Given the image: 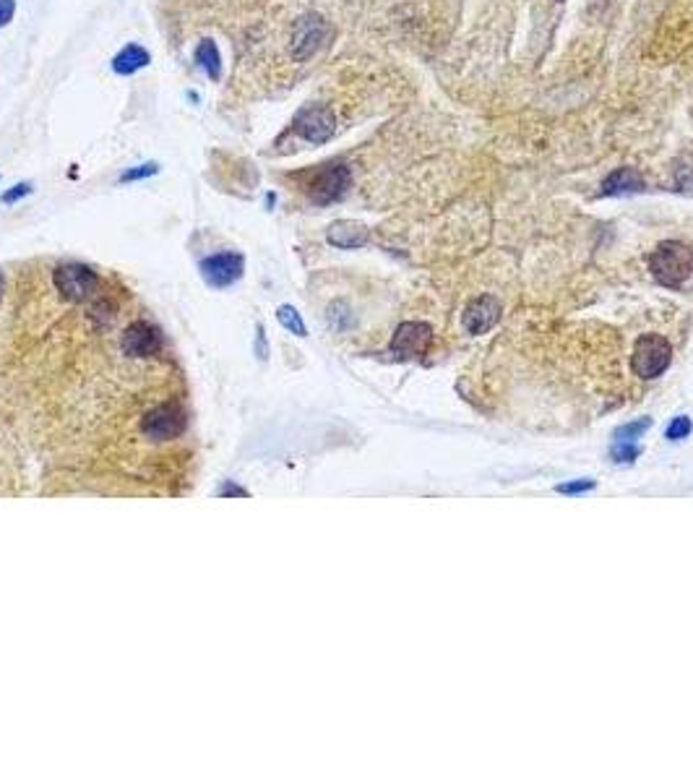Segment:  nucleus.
Returning <instances> with one entry per match:
<instances>
[{
	"label": "nucleus",
	"mask_w": 693,
	"mask_h": 782,
	"mask_svg": "<svg viewBox=\"0 0 693 782\" xmlns=\"http://www.w3.org/2000/svg\"><path fill=\"white\" fill-rule=\"evenodd\" d=\"M649 269L654 279L665 287H678L693 274V248L678 241H665L649 259Z\"/></svg>",
	"instance_id": "1"
},
{
	"label": "nucleus",
	"mask_w": 693,
	"mask_h": 782,
	"mask_svg": "<svg viewBox=\"0 0 693 782\" xmlns=\"http://www.w3.org/2000/svg\"><path fill=\"white\" fill-rule=\"evenodd\" d=\"M672 360V345L660 334H641L634 347L631 368L639 378H657L665 373Z\"/></svg>",
	"instance_id": "2"
},
{
	"label": "nucleus",
	"mask_w": 693,
	"mask_h": 782,
	"mask_svg": "<svg viewBox=\"0 0 693 782\" xmlns=\"http://www.w3.org/2000/svg\"><path fill=\"white\" fill-rule=\"evenodd\" d=\"M352 186V172L346 164H323L320 170H316L305 186V193L311 196L313 204L326 206L334 204L339 198H345V193Z\"/></svg>",
	"instance_id": "3"
},
{
	"label": "nucleus",
	"mask_w": 693,
	"mask_h": 782,
	"mask_svg": "<svg viewBox=\"0 0 693 782\" xmlns=\"http://www.w3.org/2000/svg\"><path fill=\"white\" fill-rule=\"evenodd\" d=\"M55 287L60 290V295L66 297V300L81 303V300H89V297L97 293L100 277H97L94 269L71 261V264H60L55 269Z\"/></svg>",
	"instance_id": "4"
},
{
	"label": "nucleus",
	"mask_w": 693,
	"mask_h": 782,
	"mask_svg": "<svg viewBox=\"0 0 693 782\" xmlns=\"http://www.w3.org/2000/svg\"><path fill=\"white\" fill-rule=\"evenodd\" d=\"M188 426L186 409L180 405H162L152 412H146V417L141 420V431L146 438L152 441H170L183 435Z\"/></svg>",
	"instance_id": "5"
},
{
	"label": "nucleus",
	"mask_w": 693,
	"mask_h": 782,
	"mask_svg": "<svg viewBox=\"0 0 693 782\" xmlns=\"http://www.w3.org/2000/svg\"><path fill=\"white\" fill-rule=\"evenodd\" d=\"M293 128L294 134L311 141V144H326L334 136L337 118H334L331 108H326V105H308L294 115Z\"/></svg>",
	"instance_id": "6"
},
{
	"label": "nucleus",
	"mask_w": 693,
	"mask_h": 782,
	"mask_svg": "<svg viewBox=\"0 0 693 782\" xmlns=\"http://www.w3.org/2000/svg\"><path fill=\"white\" fill-rule=\"evenodd\" d=\"M245 271V259L235 250H219L214 256H206L201 261V277L206 285H212L216 290L235 285Z\"/></svg>",
	"instance_id": "7"
},
{
	"label": "nucleus",
	"mask_w": 693,
	"mask_h": 782,
	"mask_svg": "<svg viewBox=\"0 0 693 782\" xmlns=\"http://www.w3.org/2000/svg\"><path fill=\"white\" fill-rule=\"evenodd\" d=\"M326 37H329V24L320 19L319 13H308V16H303L293 29L294 60H305V57L319 53V48L326 42Z\"/></svg>",
	"instance_id": "8"
},
{
	"label": "nucleus",
	"mask_w": 693,
	"mask_h": 782,
	"mask_svg": "<svg viewBox=\"0 0 693 782\" xmlns=\"http://www.w3.org/2000/svg\"><path fill=\"white\" fill-rule=\"evenodd\" d=\"M430 342H433L430 326L420 324V321H404L391 339V352L401 360L423 357L430 347Z\"/></svg>",
	"instance_id": "9"
},
{
	"label": "nucleus",
	"mask_w": 693,
	"mask_h": 782,
	"mask_svg": "<svg viewBox=\"0 0 693 782\" xmlns=\"http://www.w3.org/2000/svg\"><path fill=\"white\" fill-rule=\"evenodd\" d=\"M120 347L128 357H152L162 352V334L157 326L146 324V321H136L126 331L120 339Z\"/></svg>",
	"instance_id": "10"
},
{
	"label": "nucleus",
	"mask_w": 693,
	"mask_h": 782,
	"mask_svg": "<svg viewBox=\"0 0 693 782\" xmlns=\"http://www.w3.org/2000/svg\"><path fill=\"white\" fill-rule=\"evenodd\" d=\"M501 319V303L493 295H482L472 300L464 311V329L469 334H485L487 329L498 324Z\"/></svg>",
	"instance_id": "11"
},
{
	"label": "nucleus",
	"mask_w": 693,
	"mask_h": 782,
	"mask_svg": "<svg viewBox=\"0 0 693 782\" xmlns=\"http://www.w3.org/2000/svg\"><path fill=\"white\" fill-rule=\"evenodd\" d=\"M371 233L365 224L360 222H352V219H339L329 227L326 233V241L334 245V248H345V250H352V248H360V245L368 243Z\"/></svg>",
	"instance_id": "12"
},
{
	"label": "nucleus",
	"mask_w": 693,
	"mask_h": 782,
	"mask_svg": "<svg viewBox=\"0 0 693 782\" xmlns=\"http://www.w3.org/2000/svg\"><path fill=\"white\" fill-rule=\"evenodd\" d=\"M149 63H152L149 50L141 48V45H136V42H131V45H126L120 53L112 57V71H115L118 76H134L136 71L146 68Z\"/></svg>",
	"instance_id": "13"
},
{
	"label": "nucleus",
	"mask_w": 693,
	"mask_h": 782,
	"mask_svg": "<svg viewBox=\"0 0 693 782\" xmlns=\"http://www.w3.org/2000/svg\"><path fill=\"white\" fill-rule=\"evenodd\" d=\"M641 189H644V180L639 178V172L631 170V167H620V170H615V172H610V175L605 178V183H602V190H605L608 196L636 193V190Z\"/></svg>",
	"instance_id": "14"
},
{
	"label": "nucleus",
	"mask_w": 693,
	"mask_h": 782,
	"mask_svg": "<svg viewBox=\"0 0 693 782\" xmlns=\"http://www.w3.org/2000/svg\"><path fill=\"white\" fill-rule=\"evenodd\" d=\"M196 63L198 68L212 79V82H219L222 79V55H219V48L214 40H204L198 48H196Z\"/></svg>",
	"instance_id": "15"
},
{
	"label": "nucleus",
	"mask_w": 693,
	"mask_h": 782,
	"mask_svg": "<svg viewBox=\"0 0 693 782\" xmlns=\"http://www.w3.org/2000/svg\"><path fill=\"white\" fill-rule=\"evenodd\" d=\"M276 319H279V324L285 326L290 334H294V337H305V334H308V329H305V324H303L300 313L294 311L293 305H282V308L276 311Z\"/></svg>",
	"instance_id": "16"
},
{
	"label": "nucleus",
	"mask_w": 693,
	"mask_h": 782,
	"mask_svg": "<svg viewBox=\"0 0 693 782\" xmlns=\"http://www.w3.org/2000/svg\"><path fill=\"white\" fill-rule=\"evenodd\" d=\"M649 426H652V423H649L646 417H644V420H636V423H628V426H620V428L615 431V444H636V438L649 431Z\"/></svg>",
	"instance_id": "17"
},
{
	"label": "nucleus",
	"mask_w": 693,
	"mask_h": 782,
	"mask_svg": "<svg viewBox=\"0 0 693 782\" xmlns=\"http://www.w3.org/2000/svg\"><path fill=\"white\" fill-rule=\"evenodd\" d=\"M157 172H160V164L157 163L138 164V167H134V170H126V172L120 175V183H136V180H146V178H152V175H157Z\"/></svg>",
	"instance_id": "18"
},
{
	"label": "nucleus",
	"mask_w": 693,
	"mask_h": 782,
	"mask_svg": "<svg viewBox=\"0 0 693 782\" xmlns=\"http://www.w3.org/2000/svg\"><path fill=\"white\" fill-rule=\"evenodd\" d=\"M693 431V423L691 417H686V415H680V417H675L670 426H667L665 435L670 438V441H683V438H689Z\"/></svg>",
	"instance_id": "19"
},
{
	"label": "nucleus",
	"mask_w": 693,
	"mask_h": 782,
	"mask_svg": "<svg viewBox=\"0 0 693 782\" xmlns=\"http://www.w3.org/2000/svg\"><path fill=\"white\" fill-rule=\"evenodd\" d=\"M610 454H613V459L618 461V464H628V461H634V459L639 457L641 449L636 446V444H613Z\"/></svg>",
	"instance_id": "20"
},
{
	"label": "nucleus",
	"mask_w": 693,
	"mask_h": 782,
	"mask_svg": "<svg viewBox=\"0 0 693 782\" xmlns=\"http://www.w3.org/2000/svg\"><path fill=\"white\" fill-rule=\"evenodd\" d=\"M594 488V480H574V483H560L558 493L563 496H579V493H587Z\"/></svg>",
	"instance_id": "21"
},
{
	"label": "nucleus",
	"mask_w": 693,
	"mask_h": 782,
	"mask_svg": "<svg viewBox=\"0 0 693 782\" xmlns=\"http://www.w3.org/2000/svg\"><path fill=\"white\" fill-rule=\"evenodd\" d=\"M29 193H31V183H19V186H13L11 190H5L0 201H3V204H16L19 198H24V196H29Z\"/></svg>",
	"instance_id": "22"
},
{
	"label": "nucleus",
	"mask_w": 693,
	"mask_h": 782,
	"mask_svg": "<svg viewBox=\"0 0 693 782\" xmlns=\"http://www.w3.org/2000/svg\"><path fill=\"white\" fill-rule=\"evenodd\" d=\"M16 16V0H0V29L8 27Z\"/></svg>",
	"instance_id": "23"
},
{
	"label": "nucleus",
	"mask_w": 693,
	"mask_h": 782,
	"mask_svg": "<svg viewBox=\"0 0 693 782\" xmlns=\"http://www.w3.org/2000/svg\"><path fill=\"white\" fill-rule=\"evenodd\" d=\"M219 496H238V498H245L248 496V490H242V488L232 486V483H227V486H222L219 490H216Z\"/></svg>",
	"instance_id": "24"
},
{
	"label": "nucleus",
	"mask_w": 693,
	"mask_h": 782,
	"mask_svg": "<svg viewBox=\"0 0 693 782\" xmlns=\"http://www.w3.org/2000/svg\"><path fill=\"white\" fill-rule=\"evenodd\" d=\"M256 331H259V339H256V352H259V357H261V360H267L268 352H267V342H264V329L259 326Z\"/></svg>",
	"instance_id": "25"
},
{
	"label": "nucleus",
	"mask_w": 693,
	"mask_h": 782,
	"mask_svg": "<svg viewBox=\"0 0 693 782\" xmlns=\"http://www.w3.org/2000/svg\"><path fill=\"white\" fill-rule=\"evenodd\" d=\"M0 293H3V274H0Z\"/></svg>",
	"instance_id": "26"
}]
</instances>
